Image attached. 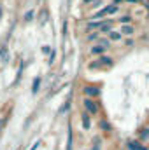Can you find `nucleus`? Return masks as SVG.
Masks as SVG:
<instances>
[{
    "mask_svg": "<svg viewBox=\"0 0 149 150\" xmlns=\"http://www.w3.org/2000/svg\"><path fill=\"white\" fill-rule=\"evenodd\" d=\"M82 105H84L86 112L90 113V115H97V113H98V103H97L93 98H86V100L82 101Z\"/></svg>",
    "mask_w": 149,
    "mask_h": 150,
    "instance_id": "obj_1",
    "label": "nucleus"
},
{
    "mask_svg": "<svg viewBox=\"0 0 149 150\" xmlns=\"http://www.w3.org/2000/svg\"><path fill=\"white\" fill-rule=\"evenodd\" d=\"M117 5H114V4H111V5H107V7H104L102 11H98L93 18L95 19H100V18H105V16H109V14H114V12H117Z\"/></svg>",
    "mask_w": 149,
    "mask_h": 150,
    "instance_id": "obj_2",
    "label": "nucleus"
},
{
    "mask_svg": "<svg viewBox=\"0 0 149 150\" xmlns=\"http://www.w3.org/2000/svg\"><path fill=\"white\" fill-rule=\"evenodd\" d=\"M82 91H84V94H86L88 98H95V96L100 94V89H98L97 86H86Z\"/></svg>",
    "mask_w": 149,
    "mask_h": 150,
    "instance_id": "obj_3",
    "label": "nucleus"
},
{
    "mask_svg": "<svg viewBox=\"0 0 149 150\" xmlns=\"http://www.w3.org/2000/svg\"><path fill=\"white\" fill-rule=\"evenodd\" d=\"M126 149L128 150H142L144 147H142V143L139 140H128L126 142Z\"/></svg>",
    "mask_w": 149,
    "mask_h": 150,
    "instance_id": "obj_4",
    "label": "nucleus"
},
{
    "mask_svg": "<svg viewBox=\"0 0 149 150\" xmlns=\"http://www.w3.org/2000/svg\"><path fill=\"white\" fill-rule=\"evenodd\" d=\"M148 140H149V127L144 126V127L139 129V142H148Z\"/></svg>",
    "mask_w": 149,
    "mask_h": 150,
    "instance_id": "obj_5",
    "label": "nucleus"
},
{
    "mask_svg": "<svg viewBox=\"0 0 149 150\" xmlns=\"http://www.w3.org/2000/svg\"><path fill=\"white\" fill-rule=\"evenodd\" d=\"M111 32H112V21L111 19H107V21H104V25L100 26L98 33H111Z\"/></svg>",
    "mask_w": 149,
    "mask_h": 150,
    "instance_id": "obj_6",
    "label": "nucleus"
},
{
    "mask_svg": "<svg viewBox=\"0 0 149 150\" xmlns=\"http://www.w3.org/2000/svg\"><path fill=\"white\" fill-rule=\"evenodd\" d=\"M98 127H100V131H105V133H109V131H112L111 122H107L105 119H102V120L98 122Z\"/></svg>",
    "mask_w": 149,
    "mask_h": 150,
    "instance_id": "obj_7",
    "label": "nucleus"
},
{
    "mask_svg": "<svg viewBox=\"0 0 149 150\" xmlns=\"http://www.w3.org/2000/svg\"><path fill=\"white\" fill-rule=\"evenodd\" d=\"M97 61L100 63V67H111L112 65V58H109V56H100Z\"/></svg>",
    "mask_w": 149,
    "mask_h": 150,
    "instance_id": "obj_8",
    "label": "nucleus"
},
{
    "mask_svg": "<svg viewBox=\"0 0 149 150\" xmlns=\"http://www.w3.org/2000/svg\"><path fill=\"white\" fill-rule=\"evenodd\" d=\"M121 33L130 37V35H133V33H135V28H133L132 25H123V28H121Z\"/></svg>",
    "mask_w": 149,
    "mask_h": 150,
    "instance_id": "obj_9",
    "label": "nucleus"
},
{
    "mask_svg": "<svg viewBox=\"0 0 149 150\" xmlns=\"http://www.w3.org/2000/svg\"><path fill=\"white\" fill-rule=\"evenodd\" d=\"M121 38H123V33H121V32H114V30H112L111 33H109V40H111V42H117V40H121Z\"/></svg>",
    "mask_w": 149,
    "mask_h": 150,
    "instance_id": "obj_10",
    "label": "nucleus"
},
{
    "mask_svg": "<svg viewBox=\"0 0 149 150\" xmlns=\"http://www.w3.org/2000/svg\"><path fill=\"white\" fill-rule=\"evenodd\" d=\"M105 51H107V49L102 47V45H95V47H91V54H100V56H102Z\"/></svg>",
    "mask_w": 149,
    "mask_h": 150,
    "instance_id": "obj_11",
    "label": "nucleus"
},
{
    "mask_svg": "<svg viewBox=\"0 0 149 150\" xmlns=\"http://www.w3.org/2000/svg\"><path fill=\"white\" fill-rule=\"evenodd\" d=\"M90 113L88 112H84L82 113V126H84V129H90Z\"/></svg>",
    "mask_w": 149,
    "mask_h": 150,
    "instance_id": "obj_12",
    "label": "nucleus"
},
{
    "mask_svg": "<svg viewBox=\"0 0 149 150\" xmlns=\"http://www.w3.org/2000/svg\"><path fill=\"white\" fill-rule=\"evenodd\" d=\"M102 25H104L102 19H100V21H91V23H88V28H90V30H93V28H98V30H100Z\"/></svg>",
    "mask_w": 149,
    "mask_h": 150,
    "instance_id": "obj_13",
    "label": "nucleus"
},
{
    "mask_svg": "<svg viewBox=\"0 0 149 150\" xmlns=\"http://www.w3.org/2000/svg\"><path fill=\"white\" fill-rule=\"evenodd\" d=\"M98 45H102V47H105V49H107V47L111 45V40H109V38L100 37V38H98Z\"/></svg>",
    "mask_w": 149,
    "mask_h": 150,
    "instance_id": "obj_14",
    "label": "nucleus"
},
{
    "mask_svg": "<svg viewBox=\"0 0 149 150\" xmlns=\"http://www.w3.org/2000/svg\"><path fill=\"white\" fill-rule=\"evenodd\" d=\"M130 21H132V16H121L119 18V23H123V25H130Z\"/></svg>",
    "mask_w": 149,
    "mask_h": 150,
    "instance_id": "obj_15",
    "label": "nucleus"
},
{
    "mask_svg": "<svg viewBox=\"0 0 149 150\" xmlns=\"http://www.w3.org/2000/svg\"><path fill=\"white\" fill-rule=\"evenodd\" d=\"M97 38H100V33H98V32H95V33L88 35V37H86V40H88V42H91V40H97Z\"/></svg>",
    "mask_w": 149,
    "mask_h": 150,
    "instance_id": "obj_16",
    "label": "nucleus"
},
{
    "mask_svg": "<svg viewBox=\"0 0 149 150\" xmlns=\"http://www.w3.org/2000/svg\"><path fill=\"white\" fill-rule=\"evenodd\" d=\"M91 150H100V142H98V138H95V145H93Z\"/></svg>",
    "mask_w": 149,
    "mask_h": 150,
    "instance_id": "obj_17",
    "label": "nucleus"
},
{
    "mask_svg": "<svg viewBox=\"0 0 149 150\" xmlns=\"http://www.w3.org/2000/svg\"><path fill=\"white\" fill-rule=\"evenodd\" d=\"M37 87H39V79L34 82V91H37Z\"/></svg>",
    "mask_w": 149,
    "mask_h": 150,
    "instance_id": "obj_18",
    "label": "nucleus"
},
{
    "mask_svg": "<svg viewBox=\"0 0 149 150\" xmlns=\"http://www.w3.org/2000/svg\"><path fill=\"white\" fill-rule=\"evenodd\" d=\"M125 2H130V4H137L139 0H125Z\"/></svg>",
    "mask_w": 149,
    "mask_h": 150,
    "instance_id": "obj_19",
    "label": "nucleus"
},
{
    "mask_svg": "<svg viewBox=\"0 0 149 150\" xmlns=\"http://www.w3.org/2000/svg\"><path fill=\"white\" fill-rule=\"evenodd\" d=\"M144 4H146V9L149 11V0H144Z\"/></svg>",
    "mask_w": 149,
    "mask_h": 150,
    "instance_id": "obj_20",
    "label": "nucleus"
},
{
    "mask_svg": "<svg viewBox=\"0 0 149 150\" xmlns=\"http://www.w3.org/2000/svg\"><path fill=\"white\" fill-rule=\"evenodd\" d=\"M84 4H91V2H95V0H82Z\"/></svg>",
    "mask_w": 149,
    "mask_h": 150,
    "instance_id": "obj_21",
    "label": "nucleus"
},
{
    "mask_svg": "<svg viewBox=\"0 0 149 150\" xmlns=\"http://www.w3.org/2000/svg\"><path fill=\"white\" fill-rule=\"evenodd\" d=\"M0 16H2V9H0Z\"/></svg>",
    "mask_w": 149,
    "mask_h": 150,
    "instance_id": "obj_22",
    "label": "nucleus"
},
{
    "mask_svg": "<svg viewBox=\"0 0 149 150\" xmlns=\"http://www.w3.org/2000/svg\"><path fill=\"white\" fill-rule=\"evenodd\" d=\"M148 18H149V16H148Z\"/></svg>",
    "mask_w": 149,
    "mask_h": 150,
    "instance_id": "obj_23",
    "label": "nucleus"
}]
</instances>
